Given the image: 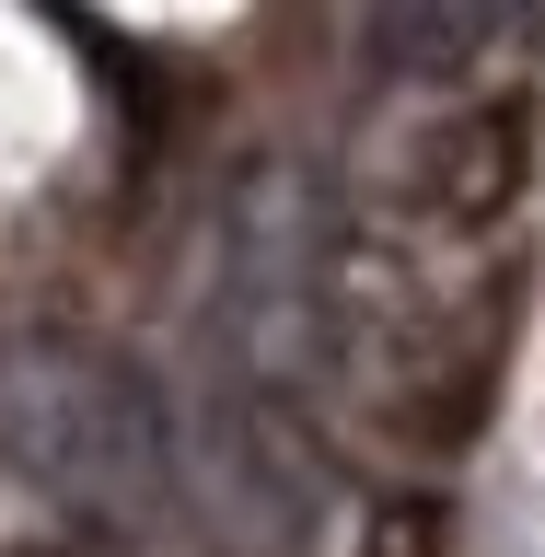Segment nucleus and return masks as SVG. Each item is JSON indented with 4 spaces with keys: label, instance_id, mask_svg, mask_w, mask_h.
Masks as SVG:
<instances>
[{
    "label": "nucleus",
    "instance_id": "7ed1b4c3",
    "mask_svg": "<svg viewBox=\"0 0 545 557\" xmlns=\"http://www.w3.org/2000/svg\"><path fill=\"white\" fill-rule=\"evenodd\" d=\"M522 24V0H383L372 12V59L395 82H465V70L499 59V35Z\"/></svg>",
    "mask_w": 545,
    "mask_h": 557
},
{
    "label": "nucleus",
    "instance_id": "f257e3e1",
    "mask_svg": "<svg viewBox=\"0 0 545 557\" xmlns=\"http://www.w3.org/2000/svg\"><path fill=\"white\" fill-rule=\"evenodd\" d=\"M0 453L12 476H35L59 511H82L94 534H163L186 499V453H174L163 395L70 337L0 348Z\"/></svg>",
    "mask_w": 545,
    "mask_h": 557
},
{
    "label": "nucleus",
    "instance_id": "f03ea898",
    "mask_svg": "<svg viewBox=\"0 0 545 557\" xmlns=\"http://www.w3.org/2000/svg\"><path fill=\"white\" fill-rule=\"evenodd\" d=\"M221 313H233V348L268 383L313 372V348L337 337V209L302 163H256L233 186V221H221Z\"/></svg>",
    "mask_w": 545,
    "mask_h": 557
},
{
    "label": "nucleus",
    "instance_id": "20e7f679",
    "mask_svg": "<svg viewBox=\"0 0 545 557\" xmlns=\"http://www.w3.org/2000/svg\"><path fill=\"white\" fill-rule=\"evenodd\" d=\"M522 163H534V128H522V104H487V116H465V128L442 139V163H430V198H442L453 221H499V209L522 198Z\"/></svg>",
    "mask_w": 545,
    "mask_h": 557
}]
</instances>
